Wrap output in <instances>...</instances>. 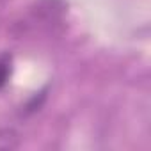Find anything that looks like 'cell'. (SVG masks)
<instances>
[{"label": "cell", "instance_id": "cell-1", "mask_svg": "<svg viewBox=\"0 0 151 151\" xmlns=\"http://www.w3.org/2000/svg\"><path fill=\"white\" fill-rule=\"evenodd\" d=\"M20 146V135L13 128H0V151H11Z\"/></svg>", "mask_w": 151, "mask_h": 151}, {"label": "cell", "instance_id": "cell-2", "mask_svg": "<svg viewBox=\"0 0 151 151\" xmlns=\"http://www.w3.org/2000/svg\"><path fill=\"white\" fill-rule=\"evenodd\" d=\"M9 77H11V59L0 53V89L6 86Z\"/></svg>", "mask_w": 151, "mask_h": 151}]
</instances>
